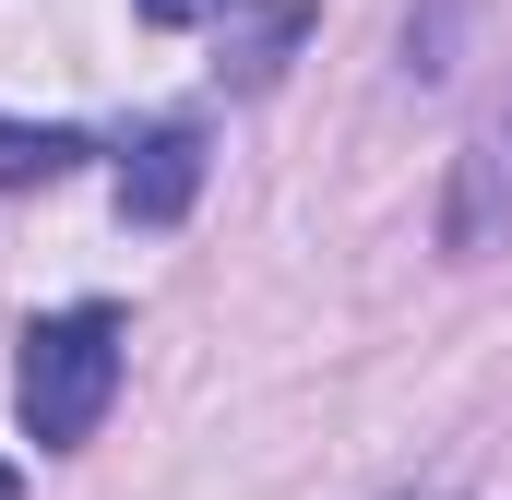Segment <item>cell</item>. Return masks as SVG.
Returning <instances> with one entry per match:
<instances>
[{
    "label": "cell",
    "mask_w": 512,
    "mask_h": 500,
    "mask_svg": "<svg viewBox=\"0 0 512 500\" xmlns=\"http://www.w3.org/2000/svg\"><path fill=\"white\" fill-rule=\"evenodd\" d=\"M131 12H143V24H155V36H179V24H215V12H227V0H131Z\"/></svg>",
    "instance_id": "obj_6"
},
{
    "label": "cell",
    "mask_w": 512,
    "mask_h": 500,
    "mask_svg": "<svg viewBox=\"0 0 512 500\" xmlns=\"http://www.w3.org/2000/svg\"><path fill=\"white\" fill-rule=\"evenodd\" d=\"M0 500H24V477H12V465H0Z\"/></svg>",
    "instance_id": "obj_8"
},
{
    "label": "cell",
    "mask_w": 512,
    "mask_h": 500,
    "mask_svg": "<svg viewBox=\"0 0 512 500\" xmlns=\"http://www.w3.org/2000/svg\"><path fill=\"white\" fill-rule=\"evenodd\" d=\"M393 500H465V489H393Z\"/></svg>",
    "instance_id": "obj_7"
},
{
    "label": "cell",
    "mask_w": 512,
    "mask_h": 500,
    "mask_svg": "<svg viewBox=\"0 0 512 500\" xmlns=\"http://www.w3.org/2000/svg\"><path fill=\"white\" fill-rule=\"evenodd\" d=\"M441 250H453V262L512 250V96L465 131V155H453V191H441Z\"/></svg>",
    "instance_id": "obj_2"
},
{
    "label": "cell",
    "mask_w": 512,
    "mask_h": 500,
    "mask_svg": "<svg viewBox=\"0 0 512 500\" xmlns=\"http://www.w3.org/2000/svg\"><path fill=\"white\" fill-rule=\"evenodd\" d=\"M191 191H203V131H191V120L143 131V143H131V167H120V215H131V227H179V215H191Z\"/></svg>",
    "instance_id": "obj_4"
},
{
    "label": "cell",
    "mask_w": 512,
    "mask_h": 500,
    "mask_svg": "<svg viewBox=\"0 0 512 500\" xmlns=\"http://www.w3.org/2000/svg\"><path fill=\"white\" fill-rule=\"evenodd\" d=\"M512 36V0H405V36H393V72L417 84V96H441V84H465L489 48Z\"/></svg>",
    "instance_id": "obj_3"
},
{
    "label": "cell",
    "mask_w": 512,
    "mask_h": 500,
    "mask_svg": "<svg viewBox=\"0 0 512 500\" xmlns=\"http://www.w3.org/2000/svg\"><path fill=\"white\" fill-rule=\"evenodd\" d=\"M108 393H120V310H108V298H72V310L24 322V358H12V417H24V441H36V453L96 441Z\"/></svg>",
    "instance_id": "obj_1"
},
{
    "label": "cell",
    "mask_w": 512,
    "mask_h": 500,
    "mask_svg": "<svg viewBox=\"0 0 512 500\" xmlns=\"http://www.w3.org/2000/svg\"><path fill=\"white\" fill-rule=\"evenodd\" d=\"M72 155H84V131H24V120H0V191H36V179H60V167H72Z\"/></svg>",
    "instance_id": "obj_5"
}]
</instances>
